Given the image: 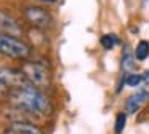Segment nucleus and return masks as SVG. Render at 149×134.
Returning <instances> with one entry per match:
<instances>
[{"mask_svg":"<svg viewBox=\"0 0 149 134\" xmlns=\"http://www.w3.org/2000/svg\"><path fill=\"white\" fill-rule=\"evenodd\" d=\"M24 73H26L27 80L31 85H34L39 89H47L52 85V73H50L48 67H45L40 62H32V61H26L21 67Z\"/></svg>","mask_w":149,"mask_h":134,"instance_id":"nucleus-3","label":"nucleus"},{"mask_svg":"<svg viewBox=\"0 0 149 134\" xmlns=\"http://www.w3.org/2000/svg\"><path fill=\"white\" fill-rule=\"evenodd\" d=\"M0 34H10V35H16V37H19L23 34L19 22L2 10H0Z\"/></svg>","mask_w":149,"mask_h":134,"instance_id":"nucleus-7","label":"nucleus"},{"mask_svg":"<svg viewBox=\"0 0 149 134\" xmlns=\"http://www.w3.org/2000/svg\"><path fill=\"white\" fill-rule=\"evenodd\" d=\"M135 53L130 51V48H125L123 51V56H122V70L125 73H133V70L136 69V64H135Z\"/></svg>","mask_w":149,"mask_h":134,"instance_id":"nucleus-9","label":"nucleus"},{"mask_svg":"<svg viewBox=\"0 0 149 134\" xmlns=\"http://www.w3.org/2000/svg\"><path fill=\"white\" fill-rule=\"evenodd\" d=\"M10 102L21 110H27L37 115H48L52 112L48 97L42 93V89L36 88L34 85L13 89L10 94Z\"/></svg>","mask_w":149,"mask_h":134,"instance_id":"nucleus-1","label":"nucleus"},{"mask_svg":"<svg viewBox=\"0 0 149 134\" xmlns=\"http://www.w3.org/2000/svg\"><path fill=\"white\" fill-rule=\"evenodd\" d=\"M125 123H127V115L125 113H119L116 118V124H114V133L116 134H120L125 128Z\"/></svg>","mask_w":149,"mask_h":134,"instance_id":"nucleus-13","label":"nucleus"},{"mask_svg":"<svg viewBox=\"0 0 149 134\" xmlns=\"http://www.w3.org/2000/svg\"><path fill=\"white\" fill-rule=\"evenodd\" d=\"M148 102H149V83H146V85H143L135 94H132L127 99L125 110L128 112V113H135V112H138L139 108L144 104H148Z\"/></svg>","mask_w":149,"mask_h":134,"instance_id":"nucleus-6","label":"nucleus"},{"mask_svg":"<svg viewBox=\"0 0 149 134\" xmlns=\"http://www.w3.org/2000/svg\"><path fill=\"white\" fill-rule=\"evenodd\" d=\"M40 2H45V3H55L56 0H40Z\"/></svg>","mask_w":149,"mask_h":134,"instance_id":"nucleus-15","label":"nucleus"},{"mask_svg":"<svg viewBox=\"0 0 149 134\" xmlns=\"http://www.w3.org/2000/svg\"><path fill=\"white\" fill-rule=\"evenodd\" d=\"M7 93H8V86L5 85L2 80H0V97H2V96H5Z\"/></svg>","mask_w":149,"mask_h":134,"instance_id":"nucleus-14","label":"nucleus"},{"mask_svg":"<svg viewBox=\"0 0 149 134\" xmlns=\"http://www.w3.org/2000/svg\"><path fill=\"white\" fill-rule=\"evenodd\" d=\"M119 43H120V40L116 34H106V35L101 37V45H103L106 50H112V48Z\"/></svg>","mask_w":149,"mask_h":134,"instance_id":"nucleus-12","label":"nucleus"},{"mask_svg":"<svg viewBox=\"0 0 149 134\" xmlns=\"http://www.w3.org/2000/svg\"><path fill=\"white\" fill-rule=\"evenodd\" d=\"M0 80L11 89L31 85L26 73L21 69H13V67H0Z\"/></svg>","mask_w":149,"mask_h":134,"instance_id":"nucleus-5","label":"nucleus"},{"mask_svg":"<svg viewBox=\"0 0 149 134\" xmlns=\"http://www.w3.org/2000/svg\"><path fill=\"white\" fill-rule=\"evenodd\" d=\"M148 75V73H146ZM146 75H139V73H125L123 77V83L128 86H138L139 83H143L146 80Z\"/></svg>","mask_w":149,"mask_h":134,"instance_id":"nucleus-11","label":"nucleus"},{"mask_svg":"<svg viewBox=\"0 0 149 134\" xmlns=\"http://www.w3.org/2000/svg\"><path fill=\"white\" fill-rule=\"evenodd\" d=\"M10 129L15 134H43L37 126H34L31 123H24V121H15L10 126Z\"/></svg>","mask_w":149,"mask_h":134,"instance_id":"nucleus-8","label":"nucleus"},{"mask_svg":"<svg viewBox=\"0 0 149 134\" xmlns=\"http://www.w3.org/2000/svg\"><path fill=\"white\" fill-rule=\"evenodd\" d=\"M0 54L11 59H26L31 54V48L16 35L0 34Z\"/></svg>","mask_w":149,"mask_h":134,"instance_id":"nucleus-2","label":"nucleus"},{"mask_svg":"<svg viewBox=\"0 0 149 134\" xmlns=\"http://www.w3.org/2000/svg\"><path fill=\"white\" fill-rule=\"evenodd\" d=\"M135 57L138 61H144L149 57V41L141 40L135 48Z\"/></svg>","mask_w":149,"mask_h":134,"instance_id":"nucleus-10","label":"nucleus"},{"mask_svg":"<svg viewBox=\"0 0 149 134\" xmlns=\"http://www.w3.org/2000/svg\"><path fill=\"white\" fill-rule=\"evenodd\" d=\"M24 18L31 26L37 29H50L53 26V16L50 15V11L40 6H26Z\"/></svg>","mask_w":149,"mask_h":134,"instance_id":"nucleus-4","label":"nucleus"}]
</instances>
